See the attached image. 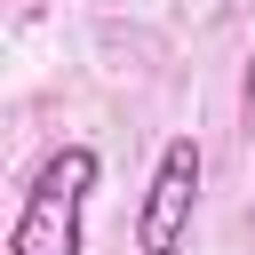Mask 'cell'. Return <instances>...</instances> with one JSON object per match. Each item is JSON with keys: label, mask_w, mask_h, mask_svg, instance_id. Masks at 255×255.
Returning <instances> with one entry per match:
<instances>
[{"label": "cell", "mask_w": 255, "mask_h": 255, "mask_svg": "<svg viewBox=\"0 0 255 255\" xmlns=\"http://www.w3.org/2000/svg\"><path fill=\"white\" fill-rule=\"evenodd\" d=\"M96 175H104L96 143H64V151H48L40 175H32V191H24V207H16L8 255H80V247H88V223H80V215H88Z\"/></svg>", "instance_id": "6da1fadb"}, {"label": "cell", "mask_w": 255, "mask_h": 255, "mask_svg": "<svg viewBox=\"0 0 255 255\" xmlns=\"http://www.w3.org/2000/svg\"><path fill=\"white\" fill-rule=\"evenodd\" d=\"M191 207H199V143H191V135H167L159 159H151V183H143L135 247H143V255H175V247L191 239Z\"/></svg>", "instance_id": "7a4b0ae2"}]
</instances>
